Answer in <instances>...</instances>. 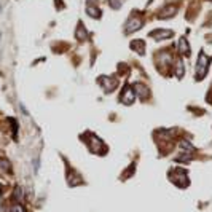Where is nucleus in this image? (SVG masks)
<instances>
[{
	"mask_svg": "<svg viewBox=\"0 0 212 212\" xmlns=\"http://www.w3.org/2000/svg\"><path fill=\"white\" fill-rule=\"evenodd\" d=\"M207 65H209V58L206 56V53L201 51L198 56V64H196V78H203L207 72Z\"/></svg>",
	"mask_w": 212,
	"mask_h": 212,
	"instance_id": "nucleus-1",
	"label": "nucleus"
},
{
	"mask_svg": "<svg viewBox=\"0 0 212 212\" xmlns=\"http://www.w3.org/2000/svg\"><path fill=\"white\" fill-rule=\"evenodd\" d=\"M140 27H142V21H140V19H136V18H131V19L126 22L125 31H126V34H131V32H134V31H137V29H140Z\"/></svg>",
	"mask_w": 212,
	"mask_h": 212,
	"instance_id": "nucleus-2",
	"label": "nucleus"
},
{
	"mask_svg": "<svg viewBox=\"0 0 212 212\" xmlns=\"http://www.w3.org/2000/svg\"><path fill=\"white\" fill-rule=\"evenodd\" d=\"M134 101H136L134 89H132V88H126L125 92L121 94V102H125V104H132Z\"/></svg>",
	"mask_w": 212,
	"mask_h": 212,
	"instance_id": "nucleus-3",
	"label": "nucleus"
},
{
	"mask_svg": "<svg viewBox=\"0 0 212 212\" xmlns=\"http://www.w3.org/2000/svg\"><path fill=\"white\" fill-rule=\"evenodd\" d=\"M134 92H137V94H139V97H142V99H145V97L148 96V89L145 88L144 85H140V83L134 85Z\"/></svg>",
	"mask_w": 212,
	"mask_h": 212,
	"instance_id": "nucleus-4",
	"label": "nucleus"
},
{
	"mask_svg": "<svg viewBox=\"0 0 212 212\" xmlns=\"http://www.w3.org/2000/svg\"><path fill=\"white\" fill-rule=\"evenodd\" d=\"M174 15H176V8L171 5V7H166V8L160 13V18H161V19H166V18H171V16H174Z\"/></svg>",
	"mask_w": 212,
	"mask_h": 212,
	"instance_id": "nucleus-5",
	"label": "nucleus"
},
{
	"mask_svg": "<svg viewBox=\"0 0 212 212\" xmlns=\"http://www.w3.org/2000/svg\"><path fill=\"white\" fill-rule=\"evenodd\" d=\"M152 37H155V38H169V37H172V31H155V32H152Z\"/></svg>",
	"mask_w": 212,
	"mask_h": 212,
	"instance_id": "nucleus-6",
	"label": "nucleus"
},
{
	"mask_svg": "<svg viewBox=\"0 0 212 212\" xmlns=\"http://www.w3.org/2000/svg\"><path fill=\"white\" fill-rule=\"evenodd\" d=\"M0 171H2V172H10L11 171L10 161L5 160V158H0Z\"/></svg>",
	"mask_w": 212,
	"mask_h": 212,
	"instance_id": "nucleus-7",
	"label": "nucleus"
},
{
	"mask_svg": "<svg viewBox=\"0 0 212 212\" xmlns=\"http://www.w3.org/2000/svg\"><path fill=\"white\" fill-rule=\"evenodd\" d=\"M179 49L182 54H188V43L185 38H180V42H179Z\"/></svg>",
	"mask_w": 212,
	"mask_h": 212,
	"instance_id": "nucleus-8",
	"label": "nucleus"
},
{
	"mask_svg": "<svg viewBox=\"0 0 212 212\" xmlns=\"http://www.w3.org/2000/svg\"><path fill=\"white\" fill-rule=\"evenodd\" d=\"M109 5H110L113 10H118V8L123 5V0H109Z\"/></svg>",
	"mask_w": 212,
	"mask_h": 212,
	"instance_id": "nucleus-9",
	"label": "nucleus"
},
{
	"mask_svg": "<svg viewBox=\"0 0 212 212\" xmlns=\"http://www.w3.org/2000/svg\"><path fill=\"white\" fill-rule=\"evenodd\" d=\"M88 15H89V16H92V18H96V16H101V13H99V8L96 10V8H91V7L88 5Z\"/></svg>",
	"mask_w": 212,
	"mask_h": 212,
	"instance_id": "nucleus-10",
	"label": "nucleus"
},
{
	"mask_svg": "<svg viewBox=\"0 0 212 212\" xmlns=\"http://www.w3.org/2000/svg\"><path fill=\"white\" fill-rule=\"evenodd\" d=\"M10 212H24V207L21 204H15V206L10 207Z\"/></svg>",
	"mask_w": 212,
	"mask_h": 212,
	"instance_id": "nucleus-11",
	"label": "nucleus"
},
{
	"mask_svg": "<svg viewBox=\"0 0 212 212\" xmlns=\"http://www.w3.org/2000/svg\"><path fill=\"white\" fill-rule=\"evenodd\" d=\"M15 198H16L18 201H21V200H22V188H19V187H18V188L15 190Z\"/></svg>",
	"mask_w": 212,
	"mask_h": 212,
	"instance_id": "nucleus-12",
	"label": "nucleus"
},
{
	"mask_svg": "<svg viewBox=\"0 0 212 212\" xmlns=\"http://www.w3.org/2000/svg\"><path fill=\"white\" fill-rule=\"evenodd\" d=\"M180 145H182L183 148H188V150H195V148H193V145H191L190 142H187V140H182V142H180Z\"/></svg>",
	"mask_w": 212,
	"mask_h": 212,
	"instance_id": "nucleus-13",
	"label": "nucleus"
},
{
	"mask_svg": "<svg viewBox=\"0 0 212 212\" xmlns=\"http://www.w3.org/2000/svg\"><path fill=\"white\" fill-rule=\"evenodd\" d=\"M77 37L80 38V40H83V26H78V31H77Z\"/></svg>",
	"mask_w": 212,
	"mask_h": 212,
	"instance_id": "nucleus-14",
	"label": "nucleus"
}]
</instances>
